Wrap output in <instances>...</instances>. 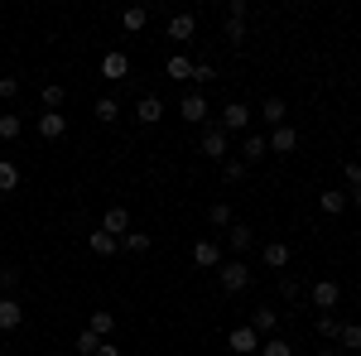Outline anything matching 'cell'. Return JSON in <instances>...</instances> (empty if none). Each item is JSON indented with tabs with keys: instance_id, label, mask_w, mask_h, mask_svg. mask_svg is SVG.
<instances>
[{
	"instance_id": "obj_1",
	"label": "cell",
	"mask_w": 361,
	"mask_h": 356,
	"mask_svg": "<svg viewBox=\"0 0 361 356\" xmlns=\"http://www.w3.org/2000/svg\"><path fill=\"white\" fill-rule=\"evenodd\" d=\"M217 284H222L226 294H241L250 284V265L246 260H222V265H217Z\"/></svg>"
},
{
	"instance_id": "obj_2",
	"label": "cell",
	"mask_w": 361,
	"mask_h": 356,
	"mask_svg": "<svg viewBox=\"0 0 361 356\" xmlns=\"http://www.w3.org/2000/svg\"><path fill=\"white\" fill-rule=\"evenodd\" d=\"M207 159H217V164H226V154H231V135H226L222 125H207L202 130V145H197Z\"/></svg>"
},
{
	"instance_id": "obj_3",
	"label": "cell",
	"mask_w": 361,
	"mask_h": 356,
	"mask_svg": "<svg viewBox=\"0 0 361 356\" xmlns=\"http://www.w3.org/2000/svg\"><path fill=\"white\" fill-rule=\"evenodd\" d=\"M308 303L323 308V313H333L337 303H342V284H337V279H318V284L308 289Z\"/></svg>"
},
{
	"instance_id": "obj_4",
	"label": "cell",
	"mask_w": 361,
	"mask_h": 356,
	"mask_svg": "<svg viewBox=\"0 0 361 356\" xmlns=\"http://www.w3.org/2000/svg\"><path fill=\"white\" fill-rule=\"evenodd\" d=\"M246 125H250V106L246 102H226L222 106V130L226 135H246Z\"/></svg>"
},
{
	"instance_id": "obj_5",
	"label": "cell",
	"mask_w": 361,
	"mask_h": 356,
	"mask_svg": "<svg viewBox=\"0 0 361 356\" xmlns=\"http://www.w3.org/2000/svg\"><path fill=\"white\" fill-rule=\"evenodd\" d=\"M178 116H183L188 125H207V97H202V92H188V97L178 102Z\"/></svg>"
},
{
	"instance_id": "obj_6",
	"label": "cell",
	"mask_w": 361,
	"mask_h": 356,
	"mask_svg": "<svg viewBox=\"0 0 361 356\" xmlns=\"http://www.w3.org/2000/svg\"><path fill=\"white\" fill-rule=\"evenodd\" d=\"M265 145H270V154H294V149H299V130H294V125H275V130L265 135Z\"/></svg>"
},
{
	"instance_id": "obj_7",
	"label": "cell",
	"mask_w": 361,
	"mask_h": 356,
	"mask_svg": "<svg viewBox=\"0 0 361 356\" xmlns=\"http://www.w3.org/2000/svg\"><path fill=\"white\" fill-rule=\"evenodd\" d=\"M20 323H25V303L15 294H0V332H15Z\"/></svg>"
},
{
	"instance_id": "obj_8",
	"label": "cell",
	"mask_w": 361,
	"mask_h": 356,
	"mask_svg": "<svg viewBox=\"0 0 361 356\" xmlns=\"http://www.w3.org/2000/svg\"><path fill=\"white\" fill-rule=\"evenodd\" d=\"M68 135V116L63 111H44L39 116V140H63Z\"/></svg>"
},
{
	"instance_id": "obj_9",
	"label": "cell",
	"mask_w": 361,
	"mask_h": 356,
	"mask_svg": "<svg viewBox=\"0 0 361 356\" xmlns=\"http://www.w3.org/2000/svg\"><path fill=\"white\" fill-rule=\"evenodd\" d=\"M193 265L197 270H217L222 265V246L217 241H193Z\"/></svg>"
},
{
	"instance_id": "obj_10",
	"label": "cell",
	"mask_w": 361,
	"mask_h": 356,
	"mask_svg": "<svg viewBox=\"0 0 361 356\" xmlns=\"http://www.w3.org/2000/svg\"><path fill=\"white\" fill-rule=\"evenodd\" d=\"M246 328H255V337H275L279 313L270 308V303H265V308H255V313H250V323H246Z\"/></svg>"
},
{
	"instance_id": "obj_11",
	"label": "cell",
	"mask_w": 361,
	"mask_h": 356,
	"mask_svg": "<svg viewBox=\"0 0 361 356\" xmlns=\"http://www.w3.org/2000/svg\"><path fill=\"white\" fill-rule=\"evenodd\" d=\"M260 159H270V145H265V135H246L241 140V164H260Z\"/></svg>"
},
{
	"instance_id": "obj_12",
	"label": "cell",
	"mask_w": 361,
	"mask_h": 356,
	"mask_svg": "<svg viewBox=\"0 0 361 356\" xmlns=\"http://www.w3.org/2000/svg\"><path fill=\"white\" fill-rule=\"evenodd\" d=\"M250 352H260L255 328H231V356H250Z\"/></svg>"
},
{
	"instance_id": "obj_13",
	"label": "cell",
	"mask_w": 361,
	"mask_h": 356,
	"mask_svg": "<svg viewBox=\"0 0 361 356\" xmlns=\"http://www.w3.org/2000/svg\"><path fill=\"white\" fill-rule=\"evenodd\" d=\"M135 121L140 125H159V121H164V102H159V97H140Z\"/></svg>"
},
{
	"instance_id": "obj_14",
	"label": "cell",
	"mask_w": 361,
	"mask_h": 356,
	"mask_svg": "<svg viewBox=\"0 0 361 356\" xmlns=\"http://www.w3.org/2000/svg\"><path fill=\"white\" fill-rule=\"evenodd\" d=\"M102 78H111V82L130 78V58L121 54V49H116V54H106V58H102Z\"/></svg>"
},
{
	"instance_id": "obj_15",
	"label": "cell",
	"mask_w": 361,
	"mask_h": 356,
	"mask_svg": "<svg viewBox=\"0 0 361 356\" xmlns=\"http://www.w3.org/2000/svg\"><path fill=\"white\" fill-rule=\"evenodd\" d=\"M318 207H323L328 217H342V212H347V192L342 188H323L318 192Z\"/></svg>"
},
{
	"instance_id": "obj_16",
	"label": "cell",
	"mask_w": 361,
	"mask_h": 356,
	"mask_svg": "<svg viewBox=\"0 0 361 356\" xmlns=\"http://www.w3.org/2000/svg\"><path fill=\"white\" fill-rule=\"evenodd\" d=\"M102 231H111V236H126V231H130V212H126V207H106V217H102Z\"/></svg>"
},
{
	"instance_id": "obj_17",
	"label": "cell",
	"mask_w": 361,
	"mask_h": 356,
	"mask_svg": "<svg viewBox=\"0 0 361 356\" xmlns=\"http://www.w3.org/2000/svg\"><path fill=\"white\" fill-rule=\"evenodd\" d=\"M164 73L173 78V82H193V58H188V54H173L164 63Z\"/></svg>"
},
{
	"instance_id": "obj_18",
	"label": "cell",
	"mask_w": 361,
	"mask_h": 356,
	"mask_svg": "<svg viewBox=\"0 0 361 356\" xmlns=\"http://www.w3.org/2000/svg\"><path fill=\"white\" fill-rule=\"evenodd\" d=\"M193 29H197L193 15H173V20H169V39H173V44H188V39H193Z\"/></svg>"
},
{
	"instance_id": "obj_19",
	"label": "cell",
	"mask_w": 361,
	"mask_h": 356,
	"mask_svg": "<svg viewBox=\"0 0 361 356\" xmlns=\"http://www.w3.org/2000/svg\"><path fill=\"white\" fill-rule=\"evenodd\" d=\"M260 116H265V125L275 130V125H284V116H289V106H284V97H265V106H260Z\"/></svg>"
},
{
	"instance_id": "obj_20",
	"label": "cell",
	"mask_w": 361,
	"mask_h": 356,
	"mask_svg": "<svg viewBox=\"0 0 361 356\" xmlns=\"http://www.w3.org/2000/svg\"><path fill=\"white\" fill-rule=\"evenodd\" d=\"M260 255H265V265H270V270H284V265H289V246H284V241H265Z\"/></svg>"
},
{
	"instance_id": "obj_21",
	"label": "cell",
	"mask_w": 361,
	"mask_h": 356,
	"mask_svg": "<svg viewBox=\"0 0 361 356\" xmlns=\"http://www.w3.org/2000/svg\"><path fill=\"white\" fill-rule=\"evenodd\" d=\"M87 246H92V255H116L121 236H111V231H92V236H87Z\"/></svg>"
},
{
	"instance_id": "obj_22",
	"label": "cell",
	"mask_w": 361,
	"mask_h": 356,
	"mask_svg": "<svg viewBox=\"0 0 361 356\" xmlns=\"http://www.w3.org/2000/svg\"><path fill=\"white\" fill-rule=\"evenodd\" d=\"M121 25L130 29V34H140V29L149 25V5H126V15H121Z\"/></svg>"
},
{
	"instance_id": "obj_23",
	"label": "cell",
	"mask_w": 361,
	"mask_h": 356,
	"mask_svg": "<svg viewBox=\"0 0 361 356\" xmlns=\"http://www.w3.org/2000/svg\"><path fill=\"white\" fill-rule=\"evenodd\" d=\"M87 332L111 337V332H116V313H111V308H97V313H92V323H87Z\"/></svg>"
},
{
	"instance_id": "obj_24",
	"label": "cell",
	"mask_w": 361,
	"mask_h": 356,
	"mask_svg": "<svg viewBox=\"0 0 361 356\" xmlns=\"http://www.w3.org/2000/svg\"><path fill=\"white\" fill-rule=\"evenodd\" d=\"M250 246H255V231L246 221H231V250H250Z\"/></svg>"
},
{
	"instance_id": "obj_25",
	"label": "cell",
	"mask_w": 361,
	"mask_h": 356,
	"mask_svg": "<svg viewBox=\"0 0 361 356\" xmlns=\"http://www.w3.org/2000/svg\"><path fill=\"white\" fill-rule=\"evenodd\" d=\"M337 342H342L347 352H361V323H342V328H337Z\"/></svg>"
},
{
	"instance_id": "obj_26",
	"label": "cell",
	"mask_w": 361,
	"mask_h": 356,
	"mask_svg": "<svg viewBox=\"0 0 361 356\" xmlns=\"http://www.w3.org/2000/svg\"><path fill=\"white\" fill-rule=\"evenodd\" d=\"M25 135V121H20V116H10V111H5V116H0V140H5V145H10V140H20Z\"/></svg>"
},
{
	"instance_id": "obj_27",
	"label": "cell",
	"mask_w": 361,
	"mask_h": 356,
	"mask_svg": "<svg viewBox=\"0 0 361 356\" xmlns=\"http://www.w3.org/2000/svg\"><path fill=\"white\" fill-rule=\"evenodd\" d=\"M15 188H20V168L10 159H0V192H15Z\"/></svg>"
},
{
	"instance_id": "obj_28",
	"label": "cell",
	"mask_w": 361,
	"mask_h": 356,
	"mask_svg": "<svg viewBox=\"0 0 361 356\" xmlns=\"http://www.w3.org/2000/svg\"><path fill=\"white\" fill-rule=\"evenodd\" d=\"M121 246L130 250V255H145V250H149V236H145V231H126V236H121Z\"/></svg>"
},
{
	"instance_id": "obj_29",
	"label": "cell",
	"mask_w": 361,
	"mask_h": 356,
	"mask_svg": "<svg viewBox=\"0 0 361 356\" xmlns=\"http://www.w3.org/2000/svg\"><path fill=\"white\" fill-rule=\"evenodd\" d=\"M207 221H212V226H231V202H212V207H207Z\"/></svg>"
},
{
	"instance_id": "obj_30",
	"label": "cell",
	"mask_w": 361,
	"mask_h": 356,
	"mask_svg": "<svg viewBox=\"0 0 361 356\" xmlns=\"http://www.w3.org/2000/svg\"><path fill=\"white\" fill-rule=\"evenodd\" d=\"M63 97H68V87L49 82V87H44V111H58V106H63Z\"/></svg>"
},
{
	"instance_id": "obj_31",
	"label": "cell",
	"mask_w": 361,
	"mask_h": 356,
	"mask_svg": "<svg viewBox=\"0 0 361 356\" xmlns=\"http://www.w3.org/2000/svg\"><path fill=\"white\" fill-rule=\"evenodd\" d=\"M222 34H226V44H231V49H241V44H246V25H241V20H226Z\"/></svg>"
},
{
	"instance_id": "obj_32",
	"label": "cell",
	"mask_w": 361,
	"mask_h": 356,
	"mask_svg": "<svg viewBox=\"0 0 361 356\" xmlns=\"http://www.w3.org/2000/svg\"><path fill=\"white\" fill-rule=\"evenodd\" d=\"M92 111H97V121H106V125H111L116 116H121V106H116V97H102V102H97Z\"/></svg>"
},
{
	"instance_id": "obj_33",
	"label": "cell",
	"mask_w": 361,
	"mask_h": 356,
	"mask_svg": "<svg viewBox=\"0 0 361 356\" xmlns=\"http://www.w3.org/2000/svg\"><path fill=\"white\" fill-rule=\"evenodd\" d=\"M260 356H294V347L279 342V337H265V342H260Z\"/></svg>"
},
{
	"instance_id": "obj_34",
	"label": "cell",
	"mask_w": 361,
	"mask_h": 356,
	"mask_svg": "<svg viewBox=\"0 0 361 356\" xmlns=\"http://www.w3.org/2000/svg\"><path fill=\"white\" fill-rule=\"evenodd\" d=\"M246 173H250V168L241 164V159H226V164H222V178H226V183H241Z\"/></svg>"
},
{
	"instance_id": "obj_35",
	"label": "cell",
	"mask_w": 361,
	"mask_h": 356,
	"mask_svg": "<svg viewBox=\"0 0 361 356\" xmlns=\"http://www.w3.org/2000/svg\"><path fill=\"white\" fill-rule=\"evenodd\" d=\"M337 328H342V323H337L333 313H323V318H318V337H323V342H337Z\"/></svg>"
},
{
	"instance_id": "obj_36",
	"label": "cell",
	"mask_w": 361,
	"mask_h": 356,
	"mask_svg": "<svg viewBox=\"0 0 361 356\" xmlns=\"http://www.w3.org/2000/svg\"><path fill=\"white\" fill-rule=\"evenodd\" d=\"M97 347H102L97 332H78V356H97Z\"/></svg>"
},
{
	"instance_id": "obj_37",
	"label": "cell",
	"mask_w": 361,
	"mask_h": 356,
	"mask_svg": "<svg viewBox=\"0 0 361 356\" xmlns=\"http://www.w3.org/2000/svg\"><path fill=\"white\" fill-rule=\"evenodd\" d=\"M20 97V78H0V102H15Z\"/></svg>"
},
{
	"instance_id": "obj_38",
	"label": "cell",
	"mask_w": 361,
	"mask_h": 356,
	"mask_svg": "<svg viewBox=\"0 0 361 356\" xmlns=\"http://www.w3.org/2000/svg\"><path fill=\"white\" fill-rule=\"evenodd\" d=\"M246 10H250L246 0H231V5H226V20H241V25H246Z\"/></svg>"
},
{
	"instance_id": "obj_39",
	"label": "cell",
	"mask_w": 361,
	"mask_h": 356,
	"mask_svg": "<svg viewBox=\"0 0 361 356\" xmlns=\"http://www.w3.org/2000/svg\"><path fill=\"white\" fill-rule=\"evenodd\" d=\"M217 73H212V63H193V82H212Z\"/></svg>"
},
{
	"instance_id": "obj_40",
	"label": "cell",
	"mask_w": 361,
	"mask_h": 356,
	"mask_svg": "<svg viewBox=\"0 0 361 356\" xmlns=\"http://www.w3.org/2000/svg\"><path fill=\"white\" fill-rule=\"evenodd\" d=\"M15 284H20V270H0V289H5V294H10Z\"/></svg>"
},
{
	"instance_id": "obj_41",
	"label": "cell",
	"mask_w": 361,
	"mask_h": 356,
	"mask_svg": "<svg viewBox=\"0 0 361 356\" xmlns=\"http://www.w3.org/2000/svg\"><path fill=\"white\" fill-rule=\"evenodd\" d=\"M347 188H361V164H347Z\"/></svg>"
},
{
	"instance_id": "obj_42",
	"label": "cell",
	"mask_w": 361,
	"mask_h": 356,
	"mask_svg": "<svg viewBox=\"0 0 361 356\" xmlns=\"http://www.w3.org/2000/svg\"><path fill=\"white\" fill-rule=\"evenodd\" d=\"M97 356H121V347H116V342H102V347H97Z\"/></svg>"
},
{
	"instance_id": "obj_43",
	"label": "cell",
	"mask_w": 361,
	"mask_h": 356,
	"mask_svg": "<svg viewBox=\"0 0 361 356\" xmlns=\"http://www.w3.org/2000/svg\"><path fill=\"white\" fill-rule=\"evenodd\" d=\"M347 202H352V207H361V188H352V192H347Z\"/></svg>"
},
{
	"instance_id": "obj_44",
	"label": "cell",
	"mask_w": 361,
	"mask_h": 356,
	"mask_svg": "<svg viewBox=\"0 0 361 356\" xmlns=\"http://www.w3.org/2000/svg\"><path fill=\"white\" fill-rule=\"evenodd\" d=\"M318 356H342V347H318Z\"/></svg>"
},
{
	"instance_id": "obj_45",
	"label": "cell",
	"mask_w": 361,
	"mask_h": 356,
	"mask_svg": "<svg viewBox=\"0 0 361 356\" xmlns=\"http://www.w3.org/2000/svg\"><path fill=\"white\" fill-rule=\"evenodd\" d=\"M0 25H5V15H0Z\"/></svg>"
},
{
	"instance_id": "obj_46",
	"label": "cell",
	"mask_w": 361,
	"mask_h": 356,
	"mask_svg": "<svg viewBox=\"0 0 361 356\" xmlns=\"http://www.w3.org/2000/svg\"><path fill=\"white\" fill-rule=\"evenodd\" d=\"M352 356H361V352H352Z\"/></svg>"
}]
</instances>
